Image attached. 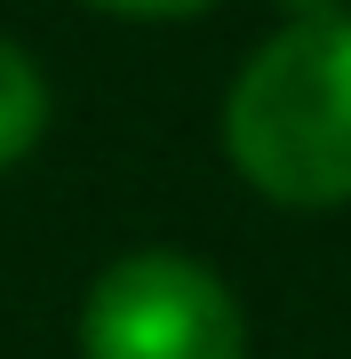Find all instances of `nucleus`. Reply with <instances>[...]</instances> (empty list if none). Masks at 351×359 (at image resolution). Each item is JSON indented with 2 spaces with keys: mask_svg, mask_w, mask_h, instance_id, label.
I'll return each mask as SVG.
<instances>
[{
  "mask_svg": "<svg viewBox=\"0 0 351 359\" xmlns=\"http://www.w3.org/2000/svg\"><path fill=\"white\" fill-rule=\"evenodd\" d=\"M223 152L280 208H351V16L280 25L223 96Z\"/></svg>",
  "mask_w": 351,
  "mask_h": 359,
  "instance_id": "obj_1",
  "label": "nucleus"
},
{
  "mask_svg": "<svg viewBox=\"0 0 351 359\" xmlns=\"http://www.w3.org/2000/svg\"><path fill=\"white\" fill-rule=\"evenodd\" d=\"M80 359H247V320L200 256L136 248L96 271L80 304Z\"/></svg>",
  "mask_w": 351,
  "mask_h": 359,
  "instance_id": "obj_2",
  "label": "nucleus"
},
{
  "mask_svg": "<svg viewBox=\"0 0 351 359\" xmlns=\"http://www.w3.org/2000/svg\"><path fill=\"white\" fill-rule=\"evenodd\" d=\"M48 128V80L16 40H0V168H16Z\"/></svg>",
  "mask_w": 351,
  "mask_h": 359,
  "instance_id": "obj_3",
  "label": "nucleus"
},
{
  "mask_svg": "<svg viewBox=\"0 0 351 359\" xmlns=\"http://www.w3.org/2000/svg\"><path fill=\"white\" fill-rule=\"evenodd\" d=\"M88 8H112V16H200L216 0H88Z\"/></svg>",
  "mask_w": 351,
  "mask_h": 359,
  "instance_id": "obj_4",
  "label": "nucleus"
},
{
  "mask_svg": "<svg viewBox=\"0 0 351 359\" xmlns=\"http://www.w3.org/2000/svg\"><path fill=\"white\" fill-rule=\"evenodd\" d=\"M287 25H319V16H343V0H280Z\"/></svg>",
  "mask_w": 351,
  "mask_h": 359,
  "instance_id": "obj_5",
  "label": "nucleus"
}]
</instances>
